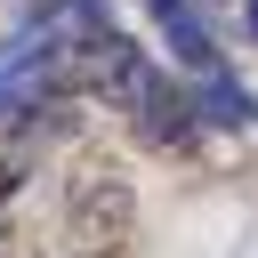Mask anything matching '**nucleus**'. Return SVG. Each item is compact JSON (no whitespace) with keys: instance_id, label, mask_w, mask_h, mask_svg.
Listing matches in <instances>:
<instances>
[{"instance_id":"obj_1","label":"nucleus","mask_w":258,"mask_h":258,"mask_svg":"<svg viewBox=\"0 0 258 258\" xmlns=\"http://www.w3.org/2000/svg\"><path fill=\"white\" fill-rule=\"evenodd\" d=\"M8 185H16V161H0V202H8Z\"/></svg>"}]
</instances>
